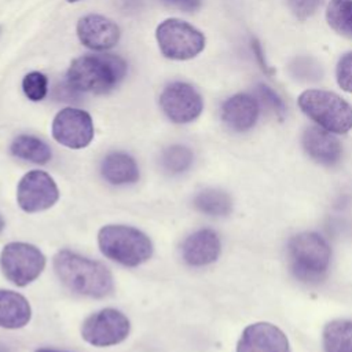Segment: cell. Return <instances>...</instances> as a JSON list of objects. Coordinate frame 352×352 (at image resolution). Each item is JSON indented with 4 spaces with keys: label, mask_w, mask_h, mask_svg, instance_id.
Instances as JSON below:
<instances>
[{
    "label": "cell",
    "mask_w": 352,
    "mask_h": 352,
    "mask_svg": "<svg viewBox=\"0 0 352 352\" xmlns=\"http://www.w3.org/2000/svg\"><path fill=\"white\" fill-rule=\"evenodd\" d=\"M54 270L59 280L78 294L100 298L113 292V275L106 265L70 250L55 254Z\"/></svg>",
    "instance_id": "cell-1"
},
{
    "label": "cell",
    "mask_w": 352,
    "mask_h": 352,
    "mask_svg": "<svg viewBox=\"0 0 352 352\" xmlns=\"http://www.w3.org/2000/svg\"><path fill=\"white\" fill-rule=\"evenodd\" d=\"M128 65L117 55H82L76 58L66 73V81L80 92L106 94L125 77Z\"/></svg>",
    "instance_id": "cell-2"
},
{
    "label": "cell",
    "mask_w": 352,
    "mask_h": 352,
    "mask_svg": "<svg viewBox=\"0 0 352 352\" xmlns=\"http://www.w3.org/2000/svg\"><path fill=\"white\" fill-rule=\"evenodd\" d=\"M297 104L318 126L334 135H344L352 129V104L336 92L308 88L298 95Z\"/></svg>",
    "instance_id": "cell-3"
},
{
    "label": "cell",
    "mask_w": 352,
    "mask_h": 352,
    "mask_svg": "<svg viewBox=\"0 0 352 352\" xmlns=\"http://www.w3.org/2000/svg\"><path fill=\"white\" fill-rule=\"evenodd\" d=\"M289 267L302 282L322 280L330 267L331 249L327 241L316 232H301L287 243Z\"/></svg>",
    "instance_id": "cell-4"
},
{
    "label": "cell",
    "mask_w": 352,
    "mask_h": 352,
    "mask_svg": "<svg viewBox=\"0 0 352 352\" xmlns=\"http://www.w3.org/2000/svg\"><path fill=\"white\" fill-rule=\"evenodd\" d=\"M98 243L106 257L126 267L140 265L153 254L150 238L129 226L109 224L102 227L98 234Z\"/></svg>",
    "instance_id": "cell-5"
},
{
    "label": "cell",
    "mask_w": 352,
    "mask_h": 352,
    "mask_svg": "<svg viewBox=\"0 0 352 352\" xmlns=\"http://www.w3.org/2000/svg\"><path fill=\"white\" fill-rule=\"evenodd\" d=\"M155 38L161 54L172 60H188L205 48V36L186 21L168 18L155 29Z\"/></svg>",
    "instance_id": "cell-6"
},
{
    "label": "cell",
    "mask_w": 352,
    "mask_h": 352,
    "mask_svg": "<svg viewBox=\"0 0 352 352\" xmlns=\"http://www.w3.org/2000/svg\"><path fill=\"white\" fill-rule=\"evenodd\" d=\"M4 276L16 286L32 283L43 272L45 257L38 248L25 242L7 243L0 254Z\"/></svg>",
    "instance_id": "cell-7"
},
{
    "label": "cell",
    "mask_w": 352,
    "mask_h": 352,
    "mask_svg": "<svg viewBox=\"0 0 352 352\" xmlns=\"http://www.w3.org/2000/svg\"><path fill=\"white\" fill-rule=\"evenodd\" d=\"M129 330V320L122 312L114 308H104L82 322L81 336L94 346H110L122 342Z\"/></svg>",
    "instance_id": "cell-8"
},
{
    "label": "cell",
    "mask_w": 352,
    "mask_h": 352,
    "mask_svg": "<svg viewBox=\"0 0 352 352\" xmlns=\"http://www.w3.org/2000/svg\"><path fill=\"white\" fill-rule=\"evenodd\" d=\"M160 106L175 124H188L197 120L204 110V99L190 84L173 81L160 95Z\"/></svg>",
    "instance_id": "cell-9"
},
{
    "label": "cell",
    "mask_w": 352,
    "mask_h": 352,
    "mask_svg": "<svg viewBox=\"0 0 352 352\" xmlns=\"http://www.w3.org/2000/svg\"><path fill=\"white\" fill-rule=\"evenodd\" d=\"M52 138L69 148H84L94 139V122L85 110L65 107L52 121Z\"/></svg>",
    "instance_id": "cell-10"
},
{
    "label": "cell",
    "mask_w": 352,
    "mask_h": 352,
    "mask_svg": "<svg viewBox=\"0 0 352 352\" xmlns=\"http://www.w3.org/2000/svg\"><path fill=\"white\" fill-rule=\"evenodd\" d=\"M59 198V190L54 179L44 170L28 172L16 188V201L28 213L50 209Z\"/></svg>",
    "instance_id": "cell-11"
},
{
    "label": "cell",
    "mask_w": 352,
    "mask_h": 352,
    "mask_svg": "<svg viewBox=\"0 0 352 352\" xmlns=\"http://www.w3.org/2000/svg\"><path fill=\"white\" fill-rule=\"evenodd\" d=\"M80 43L94 51H107L116 47L121 37L118 25L99 14H88L81 16L76 26Z\"/></svg>",
    "instance_id": "cell-12"
},
{
    "label": "cell",
    "mask_w": 352,
    "mask_h": 352,
    "mask_svg": "<svg viewBox=\"0 0 352 352\" xmlns=\"http://www.w3.org/2000/svg\"><path fill=\"white\" fill-rule=\"evenodd\" d=\"M236 352H292L286 334L268 322L252 323L241 334Z\"/></svg>",
    "instance_id": "cell-13"
},
{
    "label": "cell",
    "mask_w": 352,
    "mask_h": 352,
    "mask_svg": "<svg viewBox=\"0 0 352 352\" xmlns=\"http://www.w3.org/2000/svg\"><path fill=\"white\" fill-rule=\"evenodd\" d=\"M260 103L254 95L239 92L227 98L220 109L223 122L235 132L252 129L260 117Z\"/></svg>",
    "instance_id": "cell-14"
},
{
    "label": "cell",
    "mask_w": 352,
    "mask_h": 352,
    "mask_svg": "<svg viewBox=\"0 0 352 352\" xmlns=\"http://www.w3.org/2000/svg\"><path fill=\"white\" fill-rule=\"evenodd\" d=\"M301 143L308 157L319 164L334 165L341 160V142L334 136V133L318 125H311L304 129Z\"/></svg>",
    "instance_id": "cell-15"
},
{
    "label": "cell",
    "mask_w": 352,
    "mask_h": 352,
    "mask_svg": "<svg viewBox=\"0 0 352 352\" xmlns=\"http://www.w3.org/2000/svg\"><path fill=\"white\" fill-rule=\"evenodd\" d=\"M221 250L219 235L209 228L188 235L182 245L183 260L192 267L208 265L217 260Z\"/></svg>",
    "instance_id": "cell-16"
},
{
    "label": "cell",
    "mask_w": 352,
    "mask_h": 352,
    "mask_svg": "<svg viewBox=\"0 0 352 352\" xmlns=\"http://www.w3.org/2000/svg\"><path fill=\"white\" fill-rule=\"evenodd\" d=\"M102 176L111 184H132L139 179L136 161L126 153L114 151L107 154L100 166Z\"/></svg>",
    "instance_id": "cell-17"
},
{
    "label": "cell",
    "mask_w": 352,
    "mask_h": 352,
    "mask_svg": "<svg viewBox=\"0 0 352 352\" xmlns=\"http://www.w3.org/2000/svg\"><path fill=\"white\" fill-rule=\"evenodd\" d=\"M29 301L19 293L0 290V327L21 329L30 320Z\"/></svg>",
    "instance_id": "cell-18"
},
{
    "label": "cell",
    "mask_w": 352,
    "mask_h": 352,
    "mask_svg": "<svg viewBox=\"0 0 352 352\" xmlns=\"http://www.w3.org/2000/svg\"><path fill=\"white\" fill-rule=\"evenodd\" d=\"M322 344L324 352H352V320L329 322L323 329Z\"/></svg>",
    "instance_id": "cell-19"
},
{
    "label": "cell",
    "mask_w": 352,
    "mask_h": 352,
    "mask_svg": "<svg viewBox=\"0 0 352 352\" xmlns=\"http://www.w3.org/2000/svg\"><path fill=\"white\" fill-rule=\"evenodd\" d=\"M11 153L25 161L33 164H47L51 160V148L41 139L32 135H19L16 136L10 147Z\"/></svg>",
    "instance_id": "cell-20"
},
{
    "label": "cell",
    "mask_w": 352,
    "mask_h": 352,
    "mask_svg": "<svg viewBox=\"0 0 352 352\" xmlns=\"http://www.w3.org/2000/svg\"><path fill=\"white\" fill-rule=\"evenodd\" d=\"M324 18L337 34L352 40V0H329Z\"/></svg>",
    "instance_id": "cell-21"
},
{
    "label": "cell",
    "mask_w": 352,
    "mask_h": 352,
    "mask_svg": "<svg viewBox=\"0 0 352 352\" xmlns=\"http://www.w3.org/2000/svg\"><path fill=\"white\" fill-rule=\"evenodd\" d=\"M194 206L208 216H227L232 209V199L226 191L206 188L195 195Z\"/></svg>",
    "instance_id": "cell-22"
},
{
    "label": "cell",
    "mask_w": 352,
    "mask_h": 352,
    "mask_svg": "<svg viewBox=\"0 0 352 352\" xmlns=\"http://www.w3.org/2000/svg\"><path fill=\"white\" fill-rule=\"evenodd\" d=\"M192 160V151L182 144L169 146L161 154V165L170 175L186 172L191 166Z\"/></svg>",
    "instance_id": "cell-23"
},
{
    "label": "cell",
    "mask_w": 352,
    "mask_h": 352,
    "mask_svg": "<svg viewBox=\"0 0 352 352\" xmlns=\"http://www.w3.org/2000/svg\"><path fill=\"white\" fill-rule=\"evenodd\" d=\"M254 96L257 98L260 107L267 109V111L278 116L279 118H282L286 113V106L283 99L267 84H257L254 88Z\"/></svg>",
    "instance_id": "cell-24"
},
{
    "label": "cell",
    "mask_w": 352,
    "mask_h": 352,
    "mask_svg": "<svg viewBox=\"0 0 352 352\" xmlns=\"http://www.w3.org/2000/svg\"><path fill=\"white\" fill-rule=\"evenodd\" d=\"M22 91L32 102H40L47 96L48 78L41 72H30L22 80Z\"/></svg>",
    "instance_id": "cell-25"
},
{
    "label": "cell",
    "mask_w": 352,
    "mask_h": 352,
    "mask_svg": "<svg viewBox=\"0 0 352 352\" xmlns=\"http://www.w3.org/2000/svg\"><path fill=\"white\" fill-rule=\"evenodd\" d=\"M336 81L341 91L352 94V50L338 58L336 65Z\"/></svg>",
    "instance_id": "cell-26"
},
{
    "label": "cell",
    "mask_w": 352,
    "mask_h": 352,
    "mask_svg": "<svg viewBox=\"0 0 352 352\" xmlns=\"http://www.w3.org/2000/svg\"><path fill=\"white\" fill-rule=\"evenodd\" d=\"M322 0H287V7L298 21L312 16L319 8Z\"/></svg>",
    "instance_id": "cell-27"
},
{
    "label": "cell",
    "mask_w": 352,
    "mask_h": 352,
    "mask_svg": "<svg viewBox=\"0 0 352 352\" xmlns=\"http://www.w3.org/2000/svg\"><path fill=\"white\" fill-rule=\"evenodd\" d=\"M78 92L76 88H73L67 81L62 82L55 88V98L58 100H77Z\"/></svg>",
    "instance_id": "cell-28"
},
{
    "label": "cell",
    "mask_w": 352,
    "mask_h": 352,
    "mask_svg": "<svg viewBox=\"0 0 352 352\" xmlns=\"http://www.w3.org/2000/svg\"><path fill=\"white\" fill-rule=\"evenodd\" d=\"M162 1L166 6L179 8V10L186 11V12H191V11H195L201 7L202 0H162Z\"/></svg>",
    "instance_id": "cell-29"
},
{
    "label": "cell",
    "mask_w": 352,
    "mask_h": 352,
    "mask_svg": "<svg viewBox=\"0 0 352 352\" xmlns=\"http://www.w3.org/2000/svg\"><path fill=\"white\" fill-rule=\"evenodd\" d=\"M252 50H253V54H256V58L258 59L261 67L267 69V65H265V60H264V55H263V48H261V45H260V43L257 40H252Z\"/></svg>",
    "instance_id": "cell-30"
},
{
    "label": "cell",
    "mask_w": 352,
    "mask_h": 352,
    "mask_svg": "<svg viewBox=\"0 0 352 352\" xmlns=\"http://www.w3.org/2000/svg\"><path fill=\"white\" fill-rule=\"evenodd\" d=\"M36 352H60V351H55V349H48V348H41V349H37Z\"/></svg>",
    "instance_id": "cell-31"
},
{
    "label": "cell",
    "mask_w": 352,
    "mask_h": 352,
    "mask_svg": "<svg viewBox=\"0 0 352 352\" xmlns=\"http://www.w3.org/2000/svg\"><path fill=\"white\" fill-rule=\"evenodd\" d=\"M3 228H4V220H3V217L0 216V232L3 231Z\"/></svg>",
    "instance_id": "cell-32"
},
{
    "label": "cell",
    "mask_w": 352,
    "mask_h": 352,
    "mask_svg": "<svg viewBox=\"0 0 352 352\" xmlns=\"http://www.w3.org/2000/svg\"><path fill=\"white\" fill-rule=\"evenodd\" d=\"M67 3H77V1H80V0H66Z\"/></svg>",
    "instance_id": "cell-33"
},
{
    "label": "cell",
    "mask_w": 352,
    "mask_h": 352,
    "mask_svg": "<svg viewBox=\"0 0 352 352\" xmlns=\"http://www.w3.org/2000/svg\"><path fill=\"white\" fill-rule=\"evenodd\" d=\"M0 352H7V351H6L4 348H1V346H0Z\"/></svg>",
    "instance_id": "cell-34"
},
{
    "label": "cell",
    "mask_w": 352,
    "mask_h": 352,
    "mask_svg": "<svg viewBox=\"0 0 352 352\" xmlns=\"http://www.w3.org/2000/svg\"><path fill=\"white\" fill-rule=\"evenodd\" d=\"M1 32H3V28H1V26H0V34H1Z\"/></svg>",
    "instance_id": "cell-35"
}]
</instances>
